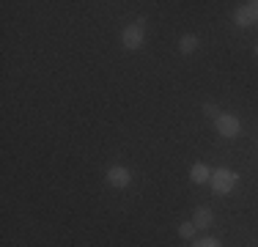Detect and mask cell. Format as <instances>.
Wrapping results in <instances>:
<instances>
[{
    "instance_id": "obj_9",
    "label": "cell",
    "mask_w": 258,
    "mask_h": 247,
    "mask_svg": "<svg viewBox=\"0 0 258 247\" xmlns=\"http://www.w3.org/2000/svg\"><path fill=\"white\" fill-rule=\"evenodd\" d=\"M192 233H195L192 220H189V222H181V225H179V236H181V239H192Z\"/></svg>"
},
{
    "instance_id": "obj_1",
    "label": "cell",
    "mask_w": 258,
    "mask_h": 247,
    "mask_svg": "<svg viewBox=\"0 0 258 247\" xmlns=\"http://www.w3.org/2000/svg\"><path fill=\"white\" fill-rule=\"evenodd\" d=\"M143 41H146V20L140 17V20H135L132 25L124 28V33H121V44H124L126 52H135V49H140Z\"/></svg>"
},
{
    "instance_id": "obj_6",
    "label": "cell",
    "mask_w": 258,
    "mask_h": 247,
    "mask_svg": "<svg viewBox=\"0 0 258 247\" xmlns=\"http://www.w3.org/2000/svg\"><path fill=\"white\" fill-rule=\"evenodd\" d=\"M189 181H192V184H206V181H212V170H209L204 162L192 165V168H189Z\"/></svg>"
},
{
    "instance_id": "obj_13",
    "label": "cell",
    "mask_w": 258,
    "mask_h": 247,
    "mask_svg": "<svg viewBox=\"0 0 258 247\" xmlns=\"http://www.w3.org/2000/svg\"><path fill=\"white\" fill-rule=\"evenodd\" d=\"M255 58H258V44H255Z\"/></svg>"
},
{
    "instance_id": "obj_10",
    "label": "cell",
    "mask_w": 258,
    "mask_h": 247,
    "mask_svg": "<svg viewBox=\"0 0 258 247\" xmlns=\"http://www.w3.org/2000/svg\"><path fill=\"white\" fill-rule=\"evenodd\" d=\"M192 247H223L217 242V239H212V236H206V239H198V242H195Z\"/></svg>"
},
{
    "instance_id": "obj_12",
    "label": "cell",
    "mask_w": 258,
    "mask_h": 247,
    "mask_svg": "<svg viewBox=\"0 0 258 247\" xmlns=\"http://www.w3.org/2000/svg\"><path fill=\"white\" fill-rule=\"evenodd\" d=\"M250 9V14H253V20L258 22V0H250V3H244Z\"/></svg>"
},
{
    "instance_id": "obj_4",
    "label": "cell",
    "mask_w": 258,
    "mask_h": 247,
    "mask_svg": "<svg viewBox=\"0 0 258 247\" xmlns=\"http://www.w3.org/2000/svg\"><path fill=\"white\" fill-rule=\"evenodd\" d=\"M104 178H107V184H110V187H115V190H126L129 184H132V173H129L124 165H113Z\"/></svg>"
},
{
    "instance_id": "obj_8",
    "label": "cell",
    "mask_w": 258,
    "mask_h": 247,
    "mask_svg": "<svg viewBox=\"0 0 258 247\" xmlns=\"http://www.w3.org/2000/svg\"><path fill=\"white\" fill-rule=\"evenodd\" d=\"M233 20H236V25L239 28H247V25H253L255 20H253V14H250V9L247 6H239L236 9V14H233Z\"/></svg>"
},
{
    "instance_id": "obj_11",
    "label": "cell",
    "mask_w": 258,
    "mask_h": 247,
    "mask_svg": "<svg viewBox=\"0 0 258 247\" xmlns=\"http://www.w3.org/2000/svg\"><path fill=\"white\" fill-rule=\"evenodd\" d=\"M204 113L209 115V118H214V121H217V118H220V110H217V107H214V104H204Z\"/></svg>"
},
{
    "instance_id": "obj_2",
    "label": "cell",
    "mask_w": 258,
    "mask_h": 247,
    "mask_svg": "<svg viewBox=\"0 0 258 247\" xmlns=\"http://www.w3.org/2000/svg\"><path fill=\"white\" fill-rule=\"evenodd\" d=\"M236 181H239V176L233 170H228V168H217L212 173V190H214V195H228V193H233V187H236Z\"/></svg>"
},
{
    "instance_id": "obj_5",
    "label": "cell",
    "mask_w": 258,
    "mask_h": 247,
    "mask_svg": "<svg viewBox=\"0 0 258 247\" xmlns=\"http://www.w3.org/2000/svg\"><path fill=\"white\" fill-rule=\"evenodd\" d=\"M192 225L195 228H209V225H214V212L212 209H206V206H198L192 212Z\"/></svg>"
},
{
    "instance_id": "obj_7",
    "label": "cell",
    "mask_w": 258,
    "mask_h": 247,
    "mask_svg": "<svg viewBox=\"0 0 258 247\" xmlns=\"http://www.w3.org/2000/svg\"><path fill=\"white\" fill-rule=\"evenodd\" d=\"M195 49H198V36H195V33H184L179 39V52L181 55H192Z\"/></svg>"
},
{
    "instance_id": "obj_3",
    "label": "cell",
    "mask_w": 258,
    "mask_h": 247,
    "mask_svg": "<svg viewBox=\"0 0 258 247\" xmlns=\"http://www.w3.org/2000/svg\"><path fill=\"white\" fill-rule=\"evenodd\" d=\"M214 127H217V132L223 135V138H236V135L242 132V124H239V118L231 113H220V118L214 121Z\"/></svg>"
}]
</instances>
